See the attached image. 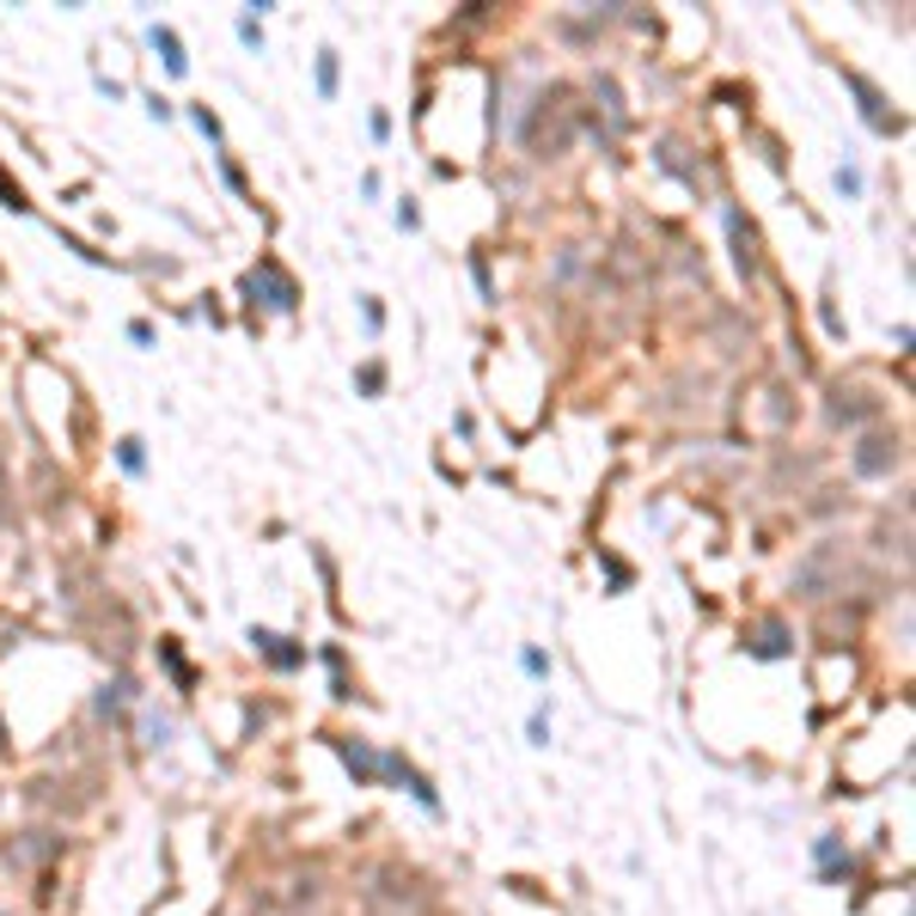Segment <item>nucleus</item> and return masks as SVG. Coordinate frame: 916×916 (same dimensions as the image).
Instances as JSON below:
<instances>
[{
  "label": "nucleus",
  "mask_w": 916,
  "mask_h": 916,
  "mask_svg": "<svg viewBox=\"0 0 916 916\" xmlns=\"http://www.w3.org/2000/svg\"><path fill=\"white\" fill-rule=\"evenodd\" d=\"M838 563H843L838 544H819L812 556H800V563H795V593H800V599H824V587H831Z\"/></svg>",
  "instance_id": "1"
},
{
  "label": "nucleus",
  "mask_w": 916,
  "mask_h": 916,
  "mask_svg": "<svg viewBox=\"0 0 916 916\" xmlns=\"http://www.w3.org/2000/svg\"><path fill=\"white\" fill-rule=\"evenodd\" d=\"M13 520V483H7V465H0V525Z\"/></svg>",
  "instance_id": "7"
},
{
  "label": "nucleus",
  "mask_w": 916,
  "mask_h": 916,
  "mask_svg": "<svg viewBox=\"0 0 916 916\" xmlns=\"http://www.w3.org/2000/svg\"><path fill=\"white\" fill-rule=\"evenodd\" d=\"M892 465H898V434H867L855 446V471L862 477H892Z\"/></svg>",
  "instance_id": "2"
},
{
  "label": "nucleus",
  "mask_w": 916,
  "mask_h": 916,
  "mask_svg": "<svg viewBox=\"0 0 916 916\" xmlns=\"http://www.w3.org/2000/svg\"><path fill=\"white\" fill-rule=\"evenodd\" d=\"M251 281H263V288H269V306H275V312H294V300H300V294H294V281L275 269V263H257V275H251Z\"/></svg>",
  "instance_id": "3"
},
{
  "label": "nucleus",
  "mask_w": 916,
  "mask_h": 916,
  "mask_svg": "<svg viewBox=\"0 0 916 916\" xmlns=\"http://www.w3.org/2000/svg\"><path fill=\"white\" fill-rule=\"evenodd\" d=\"M782 648H788V629L782 624H764L758 629V654H782Z\"/></svg>",
  "instance_id": "5"
},
{
  "label": "nucleus",
  "mask_w": 916,
  "mask_h": 916,
  "mask_svg": "<svg viewBox=\"0 0 916 916\" xmlns=\"http://www.w3.org/2000/svg\"><path fill=\"white\" fill-rule=\"evenodd\" d=\"M153 43H159V50H166V67H171V74H183V55H178V38H171V31H153Z\"/></svg>",
  "instance_id": "6"
},
{
  "label": "nucleus",
  "mask_w": 916,
  "mask_h": 916,
  "mask_svg": "<svg viewBox=\"0 0 916 916\" xmlns=\"http://www.w3.org/2000/svg\"><path fill=\"white\" fill-rule=\"evenodd\" d=\"M0 202H7V209H25V196H19V183H7V171H0Z\"/></svg>",
  "instance_id": "8"
},
{
  "label": "nucleus",
  "mask_w": 916,
  "mask_h": 916,
  "mask_svg": "<svg viewBox=\"0 0 916 916\" xmlns=\"http://www.w3.org/2000/svg\"><path fill=\"white\" fill-rule=\"evenodd\" d=\"M342 758H349V770L361 776V782H373V776H380V758H373L361 739H342Z\"/></svg>",
  "instance_id": "4"
},
{
  "label": "nucleus",
  "mask_w": 916,
  "mask_h": 916,
  "mask_svg": "<svg viewBox=\"0 0 916 916\" xmlns=\"http://www.w3.org/2000/svg\"><path fill=\"white\" fill-rule=\"evenodd\" d=\"M0 916H13V910H0Z\"/></svg>",
  "instance_id": "9"
}]
</instances>
